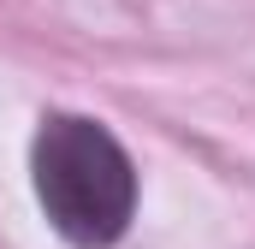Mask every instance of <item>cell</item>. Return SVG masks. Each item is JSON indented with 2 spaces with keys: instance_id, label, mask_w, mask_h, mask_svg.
<instances>
[{
  "instance_id": "obj_1",
  "label": "cell",
  "mask_w": 255,
  "mask_h": 249,
  "mask_svg": "<svg viewBox=\"0 0 255 249\" xmlns=\"http://www.w3.org/2000/svg\"><path fill=\"white\" fill-rule=\"evenodd\" d=\"M30 190L71 249H107L136 220V166L101 119L48 113L30 136Z\"/></svg>"
}]
</instances>
